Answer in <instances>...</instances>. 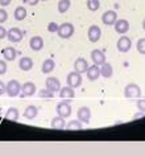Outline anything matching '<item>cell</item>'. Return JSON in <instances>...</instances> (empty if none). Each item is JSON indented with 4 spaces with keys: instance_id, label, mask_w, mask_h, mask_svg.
I'll use <instances>...</instances> for the list:
<instances>
[{
    "instance_id": "obj_33",
    "label": "cell",
    "mask_w": 145,
    "mask_h": 156,
    "mask_svg": "<svg viewBox=\"0 0 145 156\" xmlns=\"http://www.w3.org/2000/svg\"><path fill=\"white\" fill-rule=\"evenodd\" d=\"M58 27H60V25H58L57 23L52 21V23H49V24H48V30H49V32H52V33H54V32H57V30H58Z\"/></svg>"
},
{
    "instance_id": "obj_8",
    "label": "cell",
    "mask_w": 145,
    "mask_h": 156,
    "mask_svg": "<svg viewBox=\"0 0 145 156\" xmlns=\"http://www.w3.org/2000/svg\"><path fill=\"white\" fill-rule=\"evenodd\" d=\"M117 20V13L115 11L109 9V11H105V12L102 15V21H103L104 25H113Z\"/></svg>"
},
{
    "instance_id": "obj_1",
    "label": "cell",
    "mask_w": 145,
    "mask_h": 156,
    "mask_svg": "<svg viewBox=\"0 0 145 156\" xmlns=\"http://www.w3.org/2000/svg\"><path fill=\"white\" fill-rule=\"evenodd\" d=\"M74 32H75V29H74V25L71 24V23H64V24H61L60 27H58V36H60L61 38H70L74 34Z\"/></svg>"
},
{
    "instance_id": "obj_12",
    "label": "cell",
    "mask_w": 145,
    "mask_h": 156,
    "mask_svg": "<svg viewBox=\"0 0 145 156\" xmlns=\"http://www.w3.org/2000/svg\"><path fill=\"white\" fill-rule=\"evenodd\" d=\"M115 30L120 34H124L129 30V23L125 19H117L115 23Z\"/></svg>"
},
{
    "instance_id": "obj_22",
    "label": "cell",
    "mask_w": 145,
    "mask_h": 156,
    "mask_svg": "<svg viewBox=\"0 0 145 156\" xmlns=\"http://www.w3.org/2000/svg\"><path fill=\"white\" fill-rule=\"evenodd\" d=\"M19 116H20V112H19V110L16 107H9L5 112V119L11 120V122H16V120H19Z\"/></svg>"
},
{
    "instance_id": "obj_6",
    "label": "cell",
    "mask_w": 145,
    "mask_h": 156,
    "mask_svg": "<svg viewBox=\"0 0 145 156\" xmlns=\"http://www.w3.org/2000/svg\"><path fill=\"white\" fill-rule=\"evenodd\" d=\"M116 48H117V50H119V52H121V53L129 52V49L132 48V41H131V38L127 37V36H121L119 40H117Z\"/></svg>"
},
{
    "instance_id": "obj_19",
    "label": "cell",
    "mask_w": 145,
    "mask_h": 156,
    "mask_svg": "<svg viewBox=\"0 0 145 156\" xmlns=\"http://www.w3.org/2000/svg\"><path fill=\"white\" fill-rule=\"evenodd\" d=\"M50 126H52V128H56V130H64V128H66L65 118H62V116H60V115L56 116V118L52 119Z\"/></svg>"
},
{
    "instance_id": "obj_38",
    "label": "cell",
    "mask_w": 145,
    "mask_h": 156,
    "mask_svg": "<svg viewBox=\"0 0 145 156\" xmlns=\"http://www.w3.org/2000/svg\"><path fill=\"white\" fill-rule=\"evenodd\" d=\"M4 93H5V85L3 81H0V95L4 94Z\"/></svg>"
},
{
    "instance_id": "obj_31",
    "label": "cell",
    "mask_w": 145,
    "mask_h": 156,
    "mask_svg": "<svg viewBox=\"0 0 145 156\" xmlns=\"http://www.w3.org/2000/svg\"><path fill=\"white\" fill-rule=\"evenodd\" d=\"M38 97H40V98H53L54 94L50 90H48V89H45V90H40Z\"/></svg>"
},
{
    "instance_id": "obj_39",
    "label": "cell",
    "mask_w": 145,
    "mask_h": 156,
    "mask_svg": "<svg viewBox=\"0 0 145 156\" xmlns=\"http://www.w3.org/2000/svg\"><path fill=\"white\" fill-rule=\"evenodd\" d=\"M25 2H26V3H28V4H29V5H36V4H37V3H38V2H40V0H25Z\"/></svg>"
},
{
    "instance_id": "obj_37",
    "label": "cell",
    "mask_w": 145,
    "mask_h": 156,
    "mask_svg": "<svg viewBox=\"0 0 145 156\" xmlns=\"http://www.w3.org/2000/svg\"><path fill=\"white\" fill-rule=\"evenodd\" d=\"M11 3H12V0H0V5L2 7H7V5H9Z\"/></svg>"
},
{
    "instance_id": "obj_25",
    "label": "cell",
    "mask_w": 145,
    "mask_h": 156,
    "mask_svg": "<svg viewBox=\"0 0 145 156\" xmlns=\"http://www.w3.org/2000/svg\"><path fill=\"white\" fill-rule=\"evenodd\" d=\"M37 114H38V108L36 107V106H28L25 108V111H24V116L26 119H34L37 116Z\"/></svg>"
},
{
    "instance_id": "obj_15",
    "label": "cell",
    "mask_w": 145,
    "mask_h": 156,
    "mask_svg": "<svg viewBox=\"0 0 145 156\" xmlns=\"http://www.w3.org/2000/svg\"><path fill=\"white\" fill-rule=\"evenodd\" d=\"M29 46L30 49L34 50V52H38V50H41L44 48V40H42V37L40 36H34L29 40Z\"/></svg>"
},
{
    "instance_id": "obj_23",
    "label": "cell",
    "mask_w": 145,
    "mask_h": 156,
    "mask_svg": "<svg viewBox=\"0 0 145 156\" xmlns=\"http://www.w3.org/2000/svg\"><path fill=\"white\" fill-rule=\"evenodd\" d=\"M60 97L61 98H67V99H71L75 97V93H74V89L70 87V86H65L60 90Z\"/></svg>"
},
{
    "instance_id": "obj_20",
    "label": "cell",
    "mask_w": 145,
    "mask_h": 156,
    "mask_svg": "<svg viewBox=\"0 0 145 156\" xmlns=\"http://www.w3.org/2000/svg\"><path fill=\"white\" fill-rule=\"evenodd\" d=\"M19 68L24 70V72H28V70L33 68V60L30 57H22L20 62H19Z\"/></svg>"
},
{
    "instance_id": "obj_34",
    "label": "cell",
    "mask_w": 145,
    "mask_h": 156,
    "mask_svg": "<svg viewBox=\"0 0 145 156\" xmlns=\"http://www.w3.org/2000/svg\"><path fill=\"white\" fill-rule=\"evenodd\" d=\"M5 73H7V62L0 60V76H3Z\"/></svg>"
},
{
    "instance_id": "obj_32",
    "label": "cell",
    "mask_w": 145,
    "mask_h": 156,
    "mask_svg": "<svg viewBox=\"0 0 145 156\" xmlns=\"http://www.w3.org/2000/svg\"><path fill=\"white\" fill-rule=\"evenodd\" d=\"M7 19H8V13H7V11L3 9V8H0V24L5 23Z\"/></svg>"
},
{
    "instance_id": "obj_3",
    "label": "cell",
    "mask_w": 145,
    "mask_h": 156,
    "mask_svg": "<svg viewBox=\"0 0 145 156\" xmlns=\"http://www.w3.org/2000/svg\"><path fill=\"white\" fill-rule=\"evenodd\" d=\"M20 90H21V86L16 80H11L8 82V85L5 86V93H7L8 97H11V98L17 97L19 94H20Z\"/></svg>"
},
{
    "instance_id": "obj_30",
    "label": "cell",
    "mask_w": 145,
    "mask_h": 156,
    "mask_svg": "<svg viewBox=\"0 0 145 156\" xmlns=\"http://www.w3.org/2000/svg\"><path fill=\"white\" fill-rule=\"evenodd\" d=\"M137 52L140 54H145V38H140L137 41Z\"/></svg>"
},
{
    "instance_id": "obj_9",
    "label": "cell",
    "mask_w": 145,
    "mask_h": 156,
    "mask_svg": "<svg viewBox=\"0 0 145 156\" xmlns=\"http://www.w3.org/2000/svg\"><path fill=\"white\" fill-rule=\"evenodd\" d=\"M77 115H78V120H81L82 123L87 124L90 122V119H91V110L86 106L79 107L77 111Z\"/></svg>"
},
{
    "instance_id": "obj_4",
    "label": "cell",
    "mask_w": 145,
    "mask_h": 156,
    "mask_svg": "<svg viewBox=\"0 0 145 156\" xmlns=\"http://www.w3.org/2000/svg\"><path fill=\"white\" fill-rule=\"evenodd\" d=\"M66 82H67V86L75 89V87H79L81 83H82V76L81 73L78 72H71L67 74V78H66Z\"/></svg>"
},
{
    "instance_id": "obj_16",
    "label": "cell",
    "mask_w": 145,
    "mask_h": 156,
    "mask_svg": "<svg viewBox=\"0 0 145 156\" xmlns=\"http://www.w3.org/2000/svg\"><path fill=\"white\" fill-rule=\"evenodd\" d=\"M87 69H88V62L85 60V58H77L75 62H74V70L78 73H83V72H87Z\"/></svg>"
},
{
    "instance_id": "obj_40",
    "label": "cell",
    "mask_w": 145,
    "mask_h": 156,
    "mask_svg": "<svg viewBox=\"0 0 145 156\" xmlns=\"http://www.w3.org/2000/svg\"><path fill=\"white\" fill-rule=\"evenodd\" d=\"M143 29L145 30V19H144V20H143Z\"/></svg>"
},
{
    "instance_id": "obj_5",
    "label": "cell",
    "mask_w": 145,
    "mask_h": 156,
    "mask_svg": "<svg viewBox=\"0 0 145 156\" xmlns=\"http://www.w3.org/2000/svg\"><path fill=\"white\" fill-rule=\"evenodd\" d=\"M56 111H57V114H58V115L62 116V118H67V116L71 115L73 108H71V105L65 101V102H61V103H58V105H57Z\"/></svg>"
},
{
    "instance_id": "obj_27",
    "label": "cell",
    "mask_w": 145,
    "mask_h": 156,
    "mask_svg": "<svg viewBox=\"0 0 145 156\" xmlns=\"http://www.w3.org/2000/svg\"><path fill=\"white\" fill-rule=\"evenodd\" d=\"M70 5H71V2H70V0H60V2H58V12L60 13L67 12Z\"/></svg>"
},
{
    "instance_id": "obj_26",
    "label": "cell",
    "mask_w": 145,
    "mask_h": 156,
    "mask_svg": "<svg viewBox=\"0 0 145 156\" xmlns=\"http://www.w3.org/2000/svg\"><path fill=\"white\" fill-rule=\"evenodd\" d=\"M26 9L24 8V7H17L16 9H15V12H13V16H15V20H17V21H22L26 17Z\"/></svg>"
},
{
    "instance_id": "obj_21",
    "label": "cell",
    "mask_w": 145,
    "mask_h": 156,
    "mask_svg": "<svg viewBox=\"0 0 145 156\" xmlns=\"http://www.w3.org/2000/svg\"><path fill=\"white\" fill-rule=\"evenodd\" d=\"M100 76L104 77V78H111L112 74H113V69H112V65L108 64V62H104L103 65H100Z\"/></svg>"
},
{
    "instance_id": "obj_11",
    "label": "cell",
    "mask_w": 145,
    "mask_h": 156,
    "mask_svg": "<svg viewBox=\"0 0 145 156\" xmlns=\"http://www.w3.org/2000/svg\"><path fill=\"white\" fill-rule=\"evenodd\" d=\"M87 36H88V40L91 42H96V41H99V38L102 36V30L98 25H91L88 28Z\"/></svg>"
},
{
    "instance_id": "obj_18",
    "label": "cell",
    "mask_w": 145,
    "mask_h": 156,
    "mask_svg": "<svg viewBox=\"0 0 145 156\" xmlns=\"http://www.w3.org/2000/svg\"><path fill=\"white\" fill-rule=\"evenodd\" d=\"M3 57H4V60L5 61H13L15 58H16V56H17V50L15 49V48H4L3 49Z\"/></svg>"
},
{
    "instance_id": "obj_7",
    "label": "cell",
    "mask_w": 145,
    "mask_h": 156,
    "mask_svg": "<svg viewBox=\"0 0 145 156\" xmlns=\"http://www.w3.org/2000/svg\"><path fill=\"white\" fill-rule=\"evenodd\" d=\"M45 83H46V89L50 90L52 93H57L61 90V82L57 77H48Z\"/></svg>"
},
{
    "instance_id": "obj_29",
    "label": "cell",
    "mask_w": 145,
    "mask_h": 156,
    "mask_svg": "<svg viewBox=\"0 0 145 156\" xmlns=\"http://www.w3.org/2000/svg\"><path fill=\"white\" fill-rule=\"evenodd\" d=\"M86 5H87V8H88L90 11H92V12H95V11L99 9L100 3H99V0H87V3H86Z\"/></svg>"
},
{
    "instance_id": "obj_28",
    "label": "cell",
    "mask_w": 145,
    "mask_h": 156,
    "mask_svg": "<svg viewBox=\"0 0 145 156\" xmlns=\"http://www.w3.org/2000/svg\"><path fill=\"white\" fill-rule=\"evenodd\" d=\"M66 128L70 131L73 130H82L83 128V123L81 120H70L69 123H66Z\"/></svg>"
},
{
    "instance_id": "obj_17",
    "label": "cell",
    "mask_w": 145,
    "mask_h": 156,
    "mask_svg": "<svg viewBox=\"0 0 145 156\" xmlns=\"http://www.w3.org/2000/svg\"><path fill=\"white\" fill-rule=\"evenodd\" d=\"M87 78L90 81H96L98 78H99L100 76V68H99V65H95L94 64L92 66H88V69H87Z\"/></svg>"
},
{
    "instance_id": "obj_24",
    "label": "cell",
    "mask_w": 145,
    "mask_h": 156,
    "mask_svg": "<svg viewBox=\"0 0 145 156\" xmlns=\"http://www.w3.org/2000/svg\"><path fill=\"white\" fill-rule=\"evenodd\" d=\"M54 68H56V62H54L53 60H50V58H48V60L44 61L41 70H42V73H44V74H48L50 72H53Z\"/></svg>"
},
{
    "instance_id": "obj_10",
    "label": "cell",
    "mask_w": 145,
    "mask_h": 156,
    "mask_svg": "<svg viewBox=\"0 0 145 156\" xmlns=\"http://www.w3.org/2000/svg\"><path fill=\"white\" fill-rule=\"evenodd\" d=\"M7 37H8V40L12 41V42H20L22 40V37H24V33H22L21 29H19V28H12L7 32Z\"/></svg>"
},
{
    "instance_id": "obj_14",
    "label": "cell",
    "mask_w": 145,
    "mask_h": 156,
    "mask_svg": "<svg viewBox=\"0 0 145 156\" xmlns=\"http://www.w3.org/2000/svg\"><path fill=\"white\" fill-rule=\"evenodd\" d=\"M36 93V85L33 82H25L21 86V97H32Z\"/></svg>"
},
{
    "instance_id": "obj_36",
    "label": "cell",
    "mask_w": 145,
    "mask_h": 156,
    "mask_svg": "<svg viewBox=\"0 0 145 156\" xmlns=\"http://www.w3.org/2000/svg\"><path fill=\"white\" fill-rule=\"evenodd\" d=\"M4 37H7V30H5V28H3V27L0 25V40H3Z\"/></svg>"
},
{
    "instance_id": "obj_13",
    "label": "cell",
    "mask_w": 145,
    "mask_h": 156,
    "mask_svg": "<svg viewBox=\"0 0 145 156\" xmlns=\"http://www.w3.org/2000/svg\"><path fill=\"white\" fill-rule=\"evenodd\" d=\"M91 60L95 65H103L105 62V54L100 49H94L91 52Z\"/></svg>"
},
{
    "instance_id": "obj_35",
    "label": "cell",
    "mask_w": 145,
    "mask_h": 156,
    "mask_svg": "<svg viewBox=\"0 0 145 156\" xmlns=\"http://www.w3.org/2000/svg\"><path fill=\"white\" fill-rule=\"evenodd\" d=\"M137 108H139V111L145 112V99H140L137 102Z\"/></svg>"
},
{
    "instance_id": "obj_2",
    "label": "cell",
    "mask_w": 145,
    "mask_h": 156,
    "mask_svg": "<svg viewBox=\"0 0 145 156\" xmlns=\"http://www.w3.org/2000/svg\"><path fill=\"white\" fill-rule=\"evenodd\" d=\"M124 95L125 98H140L141 89L136 83H128L124 89Z\"/></svg>"
},
{
    "instance_id": "obj_41",
    "label": "cell",
    "mask_w": 145,
    "mask_h": 156,
    "mask_svg": "<svg viewBox=\"0 0 145 156\" xmlns=\"http://www.w3.org/2000/svg\"><path fill=\"white\" fill-rule=\"evenodd\" d=\"M41 2H48V0H41Z\"/></svg>"
}]
</instances>
